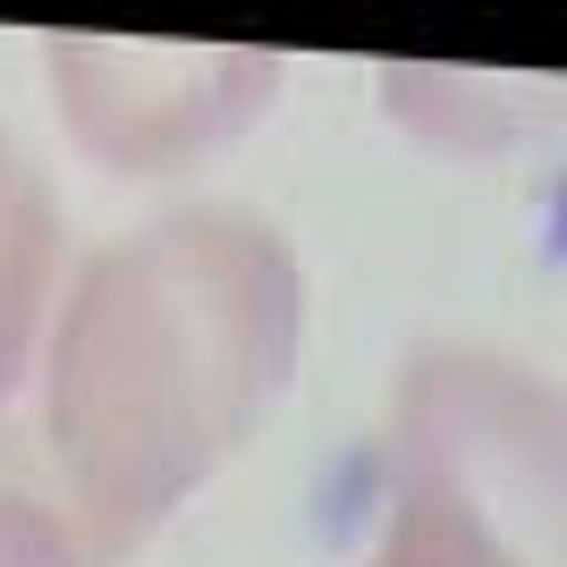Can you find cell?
<instances>
[{"instance_id":"cell-5","label":"cell","mask_w":567,"mask_h":567,"mask_svg":"<svg viewBox=\"0 0 567 567\" xmlns=\"http://www.w3.org/2000/svg\"><path fill=\"white\" fill-rule=\"evenodd\" d=\"M373 567H534V559L508 550L474 508L424 492V483H399V517H390V534H381Z\"/></svg>"},{"instance_id":"cell-2","label":"cell","mask_w":567,"mask_h":567,"mask_svg":"<svg viewBox=\"0 0 567 567\" xmlns=\"http://www.w3.org/2000/svg\"><path fill=\"white\" fill-rule=\"evenodd\" d=\"M406 483L457 499L534 567H559V406L492 355H424L399 399Z\"/></svg>"},{"instance_id":"cell-3","label":"cell","mask_w":567,"mask_h":567,"mask_svg":"<svg viewBox=\"0 0 567 567\" xmlns=\"http://www.w3.org/2000/svg\"><path fill=\"white\" fill-rule=\"evenodd\" d=\"M51 85L69 102L85 153L153 169L246 127L280 85L262 51H162V43H51Z\"/></svg>"},{"instance_id":"cell-4","label":"cell","mask_w":567,"mask_h":567,"mask_svg":"<svg viewBox=\"0 0 567 567\" xmlns=\"http://www.w3.org/2000/svg\"><path fill=\"white\" fill-rule=\"evenodd\" d=\"M43 262H51L43 195L25 187V169L0 144V390L18 381L25 331H34V306H43Z\"/></svg>"},{"instance_id":"cell-1","label":"cell","mask_w":567,"mask_h":567,"mask_svg":"<svg viewBox=\"0 0 567 567\" xmlns=\"http://www.w3.org/2000/svg\"><path fill=\"white\" fill-rule=\"evenodd\" d=\"M297 348V262L237 213H187L118 246L51 348V457L94 559L136 550L237 450Z\"/></svg>"}]
</instances>
